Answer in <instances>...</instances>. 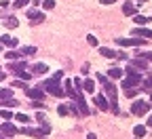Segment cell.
Masks as SVG:
<instances>
[{"label":"cell","mask_w":152,"mask_h":139,"mask_svg":"<svg viewBox=\"0 0 152 139\" xmlns=\"http://www.w3.org/2000/svg\"><path fill=\"white\" fill-rule=\"evenodd\" d=\"M142 89L144 91H152V74L146 78V80H142Z\"/></svg>","instance_id":"603a6c76"},{"label":"cell","mask_w":152,"mask_h":139,"mask_svg":"<svg viewBox=\"0 0 152 139\" xmlns=\"http://www.w3.org/2000/svg\"><path fill=\"white\" fill-rule=\"evenodd\" d=\"M133 63V68H137V70H146V65H148V61H146V59H135V61H131Z\"/></svg>","instance_id":"ac0fdd59"},{"label":"cell","mask_w":152,"mask_h":139,"mask_svg":"<svg viewBox=\"0 0 152 139\" xmlns=\"http://www.w3.org/2000/svg\"><path fill=\"white\" fill-rule=\"evenodd\" d=\"M36 53V47H21V51H19V55L21 57H30Z\"/></svg>","instance_id":"9a60e30c"},{"label":"cell","mask_w":152,"mask_h":139,"mask_svg":"<svg viewBox=\"0 0 152 139\" xmlns=\"http://www.w3.org/2000/svg\"><path fill=\"white\" fill-rule=\"evenodd\" d=\"M42 7H45V9H55V0H45Z\"/></svg>","instance_id":"f1b7e54d"},{"label":"cell","mask_w":152,"mask_h":139,"mask_svg":"<svg viewBox=\"0 0 152 139\" xmlns=\"http://www.w3.org/2000/svg\"><path fill=\"white\" fill-rule=\"evenodd\" d=\"M0 118H4V120H11V118H13V112L7 110V108H2V110H0Z\"/></svg>","instance_id":"cb8c5ba5"},{"label":"cell","mask_w":152,"mask_h":139,"mask_svg":"<svg viewBox=\"0 0 152 139\" xmlns=\"http://www.w3.org/2000/svg\"><path fill=\"white\" fill-rule=\"evenodd\" d=\"M32 72H34V74H47V72H49V65H47V63H36V65L32 68Z\"/></svg>","instance_id":"4fadbf2b"},{"label":"cell","mask_w":152,"mask_h":139,"mask_svg":"<svg viewBox=\"0 0 152 139\" xmlns=\"http://www.w3.org/2000/svg\"><path fill=\"white\" fill-rule=\"evenodd\" d=\"M17 120L23 122V124H28V122H30V116H28V114H17Z\"/></svg>","instance_id":"83f0119b"},{"label":"cell","mask_w":152,"mask_h":139,"mask_svg":"<svg viewBox=\"0 0 152 139\" xmlns=\"http://www.w3.org/2000/svg\"><path fill=\"white\" fill-rule=\"evenodd\" d=\"M4 25H7L9 30H13V28H17V25H19V21H17V17H13V15H9V17L4 19Z\"/></svg>","instance_id":"7c38bea8"},{"label":"cell","mask_w":152,"mask_h":139,"mask_svg":"<svg viewBox=\"0 0 152 139\" xmlns=\"http://www.w3.org/2000/svg\"><path fill=\"white\" fill-rule=\"evenodd\" d=\"M150 106H152V103L144 101V99H137V101L131 106V112L135 114V116H144V114H148V112H150Z\"/></svg>","instance_id":"3957f363"},{"label":"cell","mask_w":152,"mask_h":139,"mask_svg":"<svg viewBox=\"0 0 152 139\" xmlns=\"http://www.w3.org/2000/svg\"><path fill=\"white\" fill-rule=\"evenodd\" d=\"M0 49H2V44H0Z\"/></svg>","instance_id":"f6af8a7d"},{"label":"cell","mask_w":152,"mask_h":139,"mask_svg":"<svg viewBox=\"0 0 152 139\" xmlns=\"http://www.w3.org/2000/svg\"><path fill=\"white\" fill-rule=\"evenodd\" d=\"M114 0H102V4H112Z\"/></svg>","instance_id":"ab89813d"},{"label":"cell","mask_w":152,"mask_h":139,"mask_svg":"<svg viewBox=\"0 0 152 139\" xmlns=\"http://www.w3.org/2000/svg\"><path fill=\"white\" fill-rule=\"evenodd\" d=\"M116 42L121 47H140L144 44V38H116Z\"/></svg>","instance_id":"5b68a950"},{"label":"cell","mask_w":152,"mask_h":139,"mask_svg":"<svg viewBox=\"0 0 152 139\" xmlns=\"http://www.w3.org/2000/svg\"><path fill=\"white\" fill-rule=\"evenodd\" d=\"M97 80L104 84V91H106V95H108V99H110V110L114 112V114H118V101H116V87H114L108 78L104 76V74H97Z\"/></svg>","instance_id":"6da1fadb"},{"label":"cell","mask_w":152,"mask_h":139,"mask_svg":"<svg viewBox=\"0 0 152 139\" xmlns=\"http://www.w3.org/2000/svg\"><path fill=\"white\" fill-rule=\"evenodd\" d=\"M40 89H45V93H49V95H53V97H64V89H61V84H59V80L57 78H49V80H45L42 84H40Z\"/></svg>","instance_id":"7a4b0ae2"},{"label":"cell","mask_w":152,"mask_h":139,"mask_svg":"<svg viewBox=\"0 0 152 139\" xmlns=\"http://www.w3.org/2000/svg\"><path fill=\"white\" fill-rule=\"evenodd\" d=\"M83 89H85L87 93H93V91H95V82L91 80V78H87V80L83 82Z\"/></svg>","instance_id":"e0dca14e"},{"label":"cell","mask_w":152,"mask_h":139,"mask_svg":"<svg viewBox=\"0 0 152 139\" xmlns=\"http://www.w3.org/2000/svg\"><path fill=\"white\" fill-rule=\"evenodd\" d=\"M26 2H28V0H15L13 7H15V9H21V7H26Z\"/></svg>","instance_id":"f546056e"},{"label":"cell","mask_w":152,"mask_h":139,"mask_svg":"<svg viewBox=\"0 0 152 139\" xmlns=\"http://www.w3.org/2000/svg\"><path fill=\"white\" fill-rule=\"evenodd\" d=\"M108 74H110V78H123V70L121 68H110Z\"/></svg>","instance_id":"ffe728a7"},{"label":"cell","mask_w":152,"mask_h":139,"mask_svg":"<svg viewBox=\"0 0 152 139\" xmlns=\"http://www.w3.org/2000/svg\"><path fill=\"white\" fill-rule=\"evenodd\" d=\"M150 21V19L146 17V15H135V23H140V25H146Z\"/></svg>","instance_id":"484cf974"},{"label":"cell","mask_w":152,"mask_h":139,"mask_svg":"<svg viewBox=\"0 0 152 139\" xmlns=\"http://www.w3.org/2000/svg\"><path fill=\"white\" fill-rule=\"evenodd\" d=\"M87 40H89V44H93V47H97V38H95V36H89Z\"/></svg>","instance_id":"e575fe53"},{"label":"cell","mask_w":152,"mask_h":139,"mask_svg":"<svg viewBox=\"0 0 152 139\" xmlns=\"http://www.w3.org/2000/svg\"><path fill=\"white\" fill-rule=\"evenodd\" d=\"M133 36H146V38H150V40H152V30H146V28H135V30H133Z\"/></svg>","instance_id":"9c48e42d"},{"label":"cell","mask_w":152,"mask_h":139,"mask_svg":"<svg viewBox=\"0 0 152 139\" xmlns=\"http://www.w3.org/2000/svg\"><path fill=\"white\" fill-rule=\"evenodd\" d=\"M150 101H152V93H150Z\"/></svg>","instance_id":"ee69618b"},{"label":"cell","mask_w":152,"mask_h":139,"mask_svg":"<svg viewBox=\"0 0 152 139\" xmlns=\"http://www.w3.org/2000/svg\"><path fill=\"white\" fill-rule=\"evenodd\" d=\"M95 103H97V108H99L102 112H108V110H110L108 97H104V95H95Z\"/></svg>","instance_id":"52a82bcc"},{"label":"cell","mask_w":152,"mask_h":139,"mask_svg":"<svg viewBox=\"0 0 152 139\" xmlns=\"http://www.w3.org/2000/svg\"><path fill=\"white\" fill-rule=\"evenodd\" d=\"M144 2H148V0H137V4H144Z\"/></svg>","instance_id":"60d3db41"},{"label":"cell","mask_w":152,"mask_h":139,"mask_svg":"<svg viewBox=\"0 0 152 139\" xmlns=\"http://www.w3.org/2000/svg\"><path fill=\"white\" fill-rule=\"evenodd\" d=\"M11 87H21V89H26V80H15Z\"/></svg>","instance_id":"d6a6232c"},{"label":"cell","mask_w":152,"mask_h":139,"mask_svg":"<svg viewBox=\"0 0 152 139\" xmlns=\"http://www.w3.org/2000/svg\"><path fill=\"white\" fill-rule=\"evenodd\" d=\"M87 139H97V135H95V133H89V135H87Z\"/></svg>","instance_id":"f35d334b"},{"label":"cell","mask_w":152,"mask_h":139,"mask_svg":"<svg viewBox=\"0 0 152 139\" xmlns=\"http://www.w3.org/2000/svg\"><path fill=\"white\" fill-rule=\"evenodd\" d=\"M28 19H30V23L32 25H38L40 21H45V13H40V11H28Z\"/></svg>","instance_id":"8992f818"},{"label":"cell","mask_w":152,"mask_h":139,"mask_svg":"<svg viewBox=\"0 0 152 139\" xmlns=\"http://www.w3.org/2000/svg\"><path fill=\"white\" fill-rule=\"evenodd\" d=\"M0 139H7V137H4V135H2V133H0Z\"/></svg>","instance_id":"7bdbcfd3"},{"label":"cell","mask_w":152,"mask_h":139,"mask_svg":"<svg viewBox=\"0 0 152 139\" xmlns=\"http://www.w3.org/2000/svg\"><path fill=\"white\" fill-rule=\"evenodd\" d=\"M123 13H125V15H135V4L125 2V4H123Z\"/></svg>","instance_id":"2e32d148"},{"label":"cell","mask_w":152,"mask_h":139,"mask_svg":"<svg viewBox=\"0 0 152 139\" xmlns=\"http://www.w3.org/2000/svg\"><path fill=\"white\" fill-rule=\"evenodd\" d=\"M80 72H83V74H89V63H85V65H83V70H80Z\"/></svg>","instance_id":"8d00e7d4"},{"label":"cell","mask_w":152,"mask_h":139,"mask_svg":"<svg viewBox=\"0 0 152 139\" xmlns=\"http://www.w3.org/2000/svg\"><path fill=\"white\" fill-rule=\"evenodd\" d=\"M4 78H7V72H2V70H0V82H2Z\"/></svg>","instance_id":"74e56055"},{"label":"cell","mask_w":152,"mask_h":139,"mask_svg":"<svg viewBox=\"0 0 152 139\" xmlns=\"http://www.w3.org/2000/svg\"><path fill=\"white\" fill-rule=\"evenodd\" d=\"M13 97V89H0V101L2 99H11Z\"/></svg>","instance_id":"44dd1931"},{"label":"cell","mask_w":152,"mask_h":139,"mask_svg":"<svg viewBox=\"0 0 152 139\" xmlns=\"http://www.w3.org/2000/svg\"><path fill=\"white\" fill-rule=\"evenodd\" d=\"M0 133H2V135H17L19 131H17V127H15V124H11V122H4L2 127H0Z\"/></svg>","instance_id":"ba28073f"},{"label":"cell","mask_w":152,"mask_h":139,"mask_svg":"<svg viewBox=\"0 0 152 139\" xmlns=\"http://www.w3.org/2000/svg\"><path fill=\"white\" fill-rule=\"evenodd\" d=\"M21 133H23V135H30V137H42V131H36V129H28V127H23V129H21Z\"/></svg>","instance_id":"5bb4252c"},{"label":"cell","mask_w":152,"mask_h":139,"mask_svg":"<svg viewBox=\"0 0 152 139\" xmlns=\"http://www.w3.org/2000/svg\"><path fill=\"white\" fill-rule=\"evenodd\" d=\"M99 53H102V57H106V59H114V57H116V51H112V49H108V47H102Z\"/></svg>","instance_id":"8fae6325"},{"label":"cell","mask_w":152,"mask_h":139,"mask_svg":"<svg viewBox=\"0 0 152 139\" xmlns=\"http://www.w3.org/2000/svg\"><path fill=\"white\" fill-rule=\"evenodd\" d=\"M68 112H70V110H68L66 106H59V108H57V114H61V116H66Z\"/></svg>","instance_id":"1f68e13d"},{"label":"cell","mask_w":152,"mask_h":139,"mask_svg":"<svg viewBox=\"0 0 152 139\" xmlns=\"http://www.w3.org/2000/svg\"><path fill=\"white\" fill-rule=\"evenodd\" d=\"M137 55H140L142 59H146V61H152V53H150V51H140Z\"/></svg>","instance_id":"4316f807"},{"label":"cell","mask_w":152,"mask_h":139,"mask_svg":"<svg viewBox=\"0 0 152 139\" xmlns=\"http://www.w3.org/2000/svg\"><path fill=\"white\" fill-rule=\"evenodd\" d=\"M0 42H2L4 47H9V49H15V47H17V38H13V36H2V40H0Z\"/></svg>","instance_id":"30bf717a"},{"label":"cell","mask_w":152,"mask_h":139,"mask_svg":"<svg viewBox=\"0 0 152 139\" xmlns=\"http://www.w3.org/2000/svg\"><path fill=\"white\" fill-rule=\"evenodd\" d=\"M30 106H32V108H45V103H42V101H32Z\"/></svg>","instance_id":"d590c367"},{"label":"cell","mask_w":152,"mask_h":139,"mask_svg":"<svg viewBox=\"0 0 152 139\" xmlns=\"http://www.w3.org/2000/svg\"><path fill=\"white\" fill-rule=\"evenodd\" d=\"M70 112H72V114H80V110H78V106H76V103L70 106Z\"/></svg>","instance_id":"836d02e7"},{"label":"cell","mask_w":152,"mask_h":139,"mask_svg":"<svg viewBox=\"0 0 152 139\" xmlns=\"http://www.w3.org/2000/svg\"><path fill=\"white\" fill-rule=\"evenodd\" d=\"M137 139H140V137H137Z\"/></svg>","instance_id":"bcb514c9"},{"label":"cell","mask_w":152,"mask_h":139,"mask_svg":"<svg viewBox=\"0 0 152 139\" xmlns=\"http://www.w3.org/2000/svg\"><path fill=\"white\" fill-rule=\"evenodd\" d=\"M148 124H150V127H152V116H150V118H148Z\"/></svg>","instance_id":"b9f144b4"},{"label":"cell","mask_w":152,"mask_h":139,"mask_svg":"<svg viewBox=\"0 0 152 139\" xmlns=\"http://www.w3.org/2000/svg\"><path fill=\"white\" fill-rule=\"evenodd\" d=\"M26 95L32 99V101H45V89L36 87V89H26Z\"/></svg>","instance_id":"277c9868"},{"label":"cell","mask_w":152,"mask_h":139,"mask_svg":"<svg viewBox=\"0 0 152 139\" xmlns=\"http://www.w3.org/2000/svg\"><path fill=\"white\" fill-rule=\"evenodd\" d=\"M0 106H2V108H7V110H9V108H15V106H19V103H17V101H15V99L11 97V99H2V101H0Z\"/></svg>","instance_id":"d6986e66"},{"label":"cell","mask_w":152,"mask_h":139,"mask_svg":"<svg viewBox=\"0 0 152 139\" xmlns=\"http://www.w3.org/2000/svg\"><path fill=\"white\" fill-rule=\"evenodd\" d=\"M123 91H125V95H127V97H133V95L137 93V89H123Z\"/></svg>","instance_id":"4dcf8cb0"},{"label":"cell","mask_w":152,"mask_h":139,"mask_svg":"<svg viewBox=\"0 0 152 139\" xmlns=\"http://www.w3.org/2000/svg\"><path fill=\"white\" fill-rule=\"evenodd\" d=\"M4 57H7V61H15V59H19L21 55H19V51H9V53H4Z\"/></svg>","instance_id":"7402d4cb"},{"label":"cell","mask_w":152,"mask_h":139,"mask_svg":"<svg viewBox=\"0 0 152 139\" xmlns=\"http://www.w3.org/2000/svg\"><path fill=\"white\" fill-rule=\"evenodd\" d=\"M133 133H135V137H144V135H146V127H142V124H137L135 129H133Z\"/></svg>","instance_id":"d4e9b609"}]
</instances>
